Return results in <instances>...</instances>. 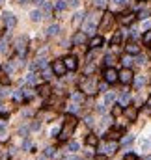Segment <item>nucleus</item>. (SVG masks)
Wrapping results in <instances>:
<instances>
[{"instance_id":"f257e3e1","label":"nucleus","mask_w":151,"mask_h":160,"mask_svg":"<svg viewBox=\"0 0 151 160\" xmlns=\"http://www.w3.org/2000/svg\"><path fill=\"white\" fill-rule=\"evenodd\" d=\"M67 121H69V123H65V125L62 127V130H60V136H58L60 140H67V138L71 136V132L75 130V127H77V119H73V117H69Z\"/></svg>"},{"instance_id":"f03ea898","label":"nucleus","mask_w":151,"mask_h":160,"mask_svg":"<svg viewBox=\"0 0 151 160\" xmlns=\"http://www.w3.org/2000/svg\"><path fill=\"white\" fill-rule=\"evenodd\" d=\"M103 76H105V82H108V84H116V82H120V73H118L114 67H106L105 73H103Z\"/></svg>"},{"instance_id":"7ed1b4c3","label":"nucleus","mask_w":151,"mask_h":160,"mask_svg":"<svg viewBox=\"0 0 151 160\" xmlns=\"http://www.w3.org/2000/svg\"><path fill=\"white\" fill-rule=\"evenodd\" d=\"M116 151H118V142H116V140L99 145V153H101V155H114Z\"/></svg>"},{"instance_id":"20e7f679","label":"nucleus","mask_w":151,"mask_h":160,"mask_svg":"<svg viewBox=\"0 0 151 160\" xmlns=\"http://www.w3.org/2000/svg\"><path fill=\"white\" fill-rule=\"evenodd\" d=\"M80 86H82V91H86V93H90V95H92V93H95V91L99 89L97 82H93L92 78H84Z\"/></svg>"},{"instance_id":"39448f33","label":"nucleus","mask_w":151,"mask_h":160,"mask_svg":"<svg viewBox=\"0 0 151 160\" xmlns=\"http://www.w3.org/2000/svg\"><path fill=\"white\" fill-rule=\"evenodd\" d=\"M50 67H52L54 75H58V76H62V75L67 73V67H65V62H64V60H54Z\"/></svg>"},{"instance_id":"423d86ee","label":"nucleus","mask_w":151,"mask_h":160,"mask_svg":"<svg viewBox=\"0 0 151 160\" xmlns=\"http://www.w3.org/2000/svg\"><path fill=\"white\" fill-rule=\"evenodd\" d=\"M134 80V75H133V71L129 69V67H125L121 73H120V82L121 84H131Z\"/></svg>"},{"instance_id":"0eeeda50","label":"nucleus","mask_w":151,"mask_h":160,"mask_svg":"<svg viewBox=\"0 0 151 160\" xmlns=\"http://www.w3.org/2000/svg\"><path fill=\"white\" fill-rule=\"evenodd\" d=\"M64 62H65V67H67V71H75V69L78 67V62H77V58H75V56H67Z\"/></svg>"},{"instance_id":"6e6552de","label":"nucleus","mask_w":151,"mask_h":160,"mask_svg":"<svg viewBox=\"0 0 151 160\" xmlns=\"http://www.w3.org/2000/svg\"><path fill=\"white\" fill-rule=\"evenodd\" d=\"M4 22H6V28H7V30H11V28H15L17 19H15L11 13H6V15H4Z\"/></svg>"},{"instance_id":"1a4fd4ad","label":"nucleus","mask_w":151,"mask_h":160,"mask_svg":"<svg viewBox=\"0 0 151 160\" xmlns=\"http://www.w3.org/2000/svg\"><path fill=\"white\" fill-rule=\"evenodd\" d=\"M15 48L19 50V54H24V50H26V37H19L15 41Z\"/></svg>"},{"instance_id":"9d476101","label":"nucleus","mask_w":151,"mask_h":160,"mask_svg":"<svg viewBox=\"0 0 151 160\" xmlns=\"http://www.w3.org/2000/svg\"><path fill=\"white\" fill-rule=\"evenodd\" d=\"M125 116H127L129 121H136V117H138V110H136L134 106H129V108L125 110Z\"/></svg>"},{"instance_id":"9b49d317","label":"nucleus","mask_w":151,"mask_h":160,"mask_svg":"<svg viewBox=\"0 0 151 160\" xmlns=\"http://www.w3.org/2000/svg\"><path fill=\"white\" fill-rule=\"evenodd\" d=\"M101 45H103V37H101V35H95V37H92V41H90V47H92L93 50H97Z\"/></svg>"},{"instance_id":"f8f14e48","label":"nucleus","mask_w":151,"mask_h":160,"mask_svg":"<svg viewBox=\"0 0 151 160\" xmlns=\"http://www.w3.org/2000/svg\"><path fill=\"white\" fill-rule=\"evenodd\" d=\"M125 50H127V54H140V47L136 43H129L125 47Z\"/></svg>"},{"instance_id":"ddd939ff","label":"nucleus","mask_w":151,"mask_h":160,"mask_svg":"<svg viewBox=\"0 0 151 160\" xmlns=\"http://www.w3.org/2000/svg\"><path fill=\"white\" fill-rule=\"evenodd\" d=\"M37 91H39L41 97H49V95H50V86H49V84H41V86L37 88Z\"/></svg>"},{"instance_id":"4468645a","label":"nucleus","mask_w":151,"mask_h":160,"mask_svg":"<svg viewBox=\"0 0 151 160\" xmlns=\"http://www.w3.org/2000/svg\"><path fill=\"white\" fill-rule=\"evenodd\" d=\"M84 41H86V34H84V32L75 34V37H73V43H75V45H82Z\"/></svg>"},{"instance_id":"2eb2a0df","label":"nucleus","mask_w":151,"mask_h":160,"mask_svg":"<svg viewBox=\"0 0 151 160\" xmlns=\"http://www.w3.org/2000/svg\"><path fill=\"white\" fill-rule=\"evenodd\" d=\"M30 19L32 21H41L43 19V11L41 9H32L30 11Z\"/></svg>"},{"instance_id":"dca6fc26","label":"nucleus","mask_w":151,"mask_h":160,"mask_svg":"<svg viewBox=\"0 0 151 160\" xmlns=\"http://www.w3.org/2000/svg\"><path fill=\"white\" fill-rule=\"evenodd\" d=\"M129 101H131V95H129L127 91H121V95H120V104H121V106H127Z\"/></svg>"},{"instance_id":"f3484780","label":"nucleus","mask_w":151,"mask_h":160,"mask_svg":"<svg viewBox=\"0 0 151 160\" xmlns=\"http://www.w3.org/2000/svg\"><path fill=\"white\" fill-rule=\"evenodd\" d=\"M86 144H88L90 147H95V145L99 144V140H97V136H95V134H90V136L86 138Z\"/></svg>"},{"instance_id":"a211bd4d","label":"nucleus","mask_w":151,"mask_h":160,"mask_svg":"<svg viewBox=\"0 0 151 160\" xmlns=\"http://www.w3.org/2000/svg\"><path fill=\"white\" fill-rule=\"evenodd\" d=\"M58 32H60V26H58V24H50V26L47 28V34H49V35H58Z\"/></svg>"},{"instance_id":"6ab92c4d","label":"nucleus","mask_w":151,"mask_h":160,"mask_svg":"<svg viewBox=\"0 0 151 160\" xmlns=\"http://www.w3.org/2000/svg\"><path fill=\"white\" fill-rule=\"evenodd\" d=\"M133 21H134V15H133V13H127V15L121 17V22H123V24H131Z\"/></svg>"},{"instance_id":"aec40b11","label":"nucleus","mask_w":151,"mask_h":160,"mask_svg":"<svg viewBox=\"0 0 151 160\" xmlns=\"http://www.w3.org/2000/svg\"><path fill=\"white\" fill-rule=\"evenodd\" d=\"M133 62H134V60H133L131 56H127V54L121 58V63H123V67H131V65H133Z\"/></svg>"},{"instance_id":"412c9836","label":"nucleus","mask_w":151,"mask_h":160,"mask_svg":"<svg viewBox=\"0 0 151 160\" xmlns=\"http://www.w3.org/2000/svg\"><path fill=\"white\" fill-rule=\"evenodd\" d=\"M54 155H56V149H54V147H47L45 153H43V158H50V157H54Z\"/></svg>"},{"instance_id":"4be33fe9","label":"nucleus","mask_w":151,"mask_h":160,"mask_svg":"<svg viewBox=\"0 0 151 160\" xmlns=\"http://www.w3.org/2000/svg\"><path fill=\"white\" fill-rule=\"evenodd\" d=\"M114 101H116V93H112V91L106 93V97H105V104H112Z\"/></svg>"},{"instance_id":"5701e85b","label":"nucleus","mask_w":151,"mask_h":160,"mask_svg":"<svg viewBox=\"0 0 151 160\" xmlns=\"http://www.w3.org/2000/svg\"><path fill=\"white\" fill-rule=\"evenodd\" d=\"M144 84H146V78H144V76H136V78H134V86H136V88H142Z\"/></svg>"},{"instance_id":"b1692460","label":"nucleus","mask_w":151,"mask_h":160,"mask_svg":"<svg viewBox=\"0 0 151 160\" xmlns=\"http://www.w3.org/2000/svg\"><path fill=\"white\" fill-rule=\"evenodd\" d=\"M24 82H26V84H35V82H37V78H35V75H34V73H30V75L26 76V80H24Z\"/></svg>"},{"instance_id":"393cba45","label":"nucleus","mask_w":151,"mask_h":160,"mask_svg":"<svg viewBox=\"0 0 151 160\" xmlns=\"http://www.w3.org/2000/svg\"><path fill=\"white\" fill-rule=\"evenodd\" d=\"M105 63H106V67H112V65H114V56L108 54V56L105 58Z\"/></svg>"},{"instance_id":"a878e982","label":"nucleus","mask_w":151,"mask_h":160,"mask_svg":"<svg viewBox=\"0 0 151 160\" xmlns=\"http://www.w3.org/2000/svg\"><path fill=\"white\" fill-rule=\"evenodd\" d=\"M73 101L75 103H82L84 101V95L82 93H73Z\"/></svg>"},{"instance_id":"bb28decb","label":"nucleus","mask_w":151,"mask_h":160,"mask_svg":"<svg viewBox=\"0 0 151 160\" xmlns=\"http://www.w3.org/2000/svg\"><path fill=\"white\" fill-rule=\"evenodd\" d=\"M0 52H2V54H6V52H7V43H6V39H2V41H0Z\"/></svg>"},{"instance_id":"cd10ccee","label":"nucleus","mask_w":151,"mask_h":160,"mask_svg":"<svg viewBox=\"0 0 151 160\" xmlns=\"http://www.w3.org/2000/svg\"><path fill=\"white\" fill-rule=\"evenodd\" d=\"M80 21H84V13H77L75 15V24H80Z\"/></svg>"},{"instance_id":"c85d7f7f","label":"nucleus","mask_w":151,"mask_h":160,"mask_svg":"<svg viewBox=\"0 0 151 160\" xmlns=\"http://www.w3.org/2000/svg\"><path fill=\"white\" fill-rule=\"evenodd\" d=\"M4 69H6L7 73H13V71H15V65H13V63H6V65H4Z\"/></svg>"},{"instance_id":"c756f323","label":"nucleus","mask_w":151,"mask_h":160,"mask_svg":"<svg viewBox=\"0 0 151 160\" xmlns=\"http://www.w3.org/2000/svg\"><path fill=\"white\" fill-rule=\"evenodd\" d=\"M121 112H123V110H121V104H120V106H114V110H112V116H120Z\"/></svg>"},{"instance_id":"7c9ffc66","label":"nucleus","mask_w":151,"mask_h":160,"mask_svg":"<svg viewBox=\"0 0 151 160\" xmlns=\"http://www.w3.org/2000/svg\"><path fill=\"white\" fill-rule=\"evenodd\" d=\"M108 136H110V140H118V138H120V130H112Z\"/></svg>"},{"instance_id":"2f4dec72","label":"nucleus","mask_w":151,"mask_h":160,"mask_svg":"<svg viewBox=\"0 0 151 160\" xmlns=\"http://www.w3.org/2000/svg\"><path fill=\"white\" fill-rule=\"evenodd\" d=\"M144 43H151V30H148L144 34Z\"/></svg>"},{"instance_id":"473e14b6","label":"nucleus","mask_w":151,"mask_h":160,"mask_svg":"<svg viewBox=\"0 0 151 160\" xmlns=\"http://www.w3.org/2000/svg\"><path fill=\"white\" fill-rule=\"evenodd\" d=\"M24 97H26V95H24L22 91H15V99H17V101H22Z\"/></svg>"},{"instance_id":"72a5a7b5","label":"nucleus","mask_w":151,"mask_h":160,"mask_svg":"<svg viewBox=\"0 0 151 160\" xmlns=\"http://www.w3.org/2000/svg\"><path fill=\"white\" fill-rule=\"evenodd\" d=\"M78 149V144L77 142H69V151H77Z\"/></svg>"},{"instance_id":"f704fd0d","label":"nucleus","mask_w":151,"mask_h":160,"mask_svg":"<svg viewBox=\"0 0 151 160\" xmlns=\"http://www.w3.org/2000/svg\"><path fill=\"white\" fill-rule=\"evenodd\" d=\"M120 41H121V34H116V35L112 37V43L116 45V43H120Z\"/></svg>"},{"instance_id":"c9c22d12","label":"nucleus","mask_w":151,"mask_h":160,"mask_svg":"<svg viewBox=\"0 0 151 160\" xmlns=\"http://www.w3.org/2000/svg\"><path fill=\"white\" fill-rule=\"evenodd\" d=\"M39 129H41V123H39V121L32 123V130H39Z\"/></svg>"},{"instance_id":"e433bc0d","label":"nucleus","mask_w":151,"mask_h":160,"mask_svg":"<svg viewBox=\"0 0 151 160\" xmlns=\"http://www.w3.org/2000/svg\"><path fill=\"white\" fill-rule=\"evenodd\" d=\"M19 134H21V136H26V134H28V129H26V127H21V129H19Z\"/></svg>"},{"instance_id":"4c0bfd02","label":"nucleus","mask_w":151,"mask_h":160,"mask_svg":"<svg viewBox=\"0 0 151 160\" xmlns=\"http://www.w3.org/2000/svg\"><path fill=\"white\" fill-rule=\"evenodd\" d=\"M64 7H65L64 0H58V4H56V9H64Z\"/></svg>"},{"instance_id":"58836bf2","label":"nucleus","mask_w":151,"mask_h":160,"mask_svg":"<svg viewBox=\"0 0 151 160\" xmlns=\"http://www.w3.org/2000/svg\"><path fill=\"white\" fill-rule=\"evenodd\" d=\"M148 15H149L148 11H140V13H138V19H148Z\"/></svg>"},{"instance_id":"ea45409f","label":"nucleus","mask_w":151,"mask_h":160,"mask_svg":"<svg viewBox=\"0 0 151 160\" xmlns=\"http://www.w3.org/2000/svg\"><path fill=\"white\" fill-rule=\"evenodd\" d=\"M129 144H133V136H127V138L123 140V145H129Z\"/></svg>"},{"instance_id":"a19ab883","label":"nucleus","mask_w":151,"mask_h":160,"mask_svg":"<svg viewBox=\"0 0 151 160\" xmlns=\"http://www.w3.org/2000/svg\"><path fill=\"white\" fill-rule=\"evenodd\" d=\"M136 63H140V65H144V63H146V58H144V56H138V60H136Z\"/></svg>"},{"instance_id":"79ce46f5","label":"nucleus","mask_w":151,"mask_h":160,"mask_svg":"<svg viewBox=\"0 0 151 160\" xmlns=\"http://www.w3.org/2000/svg\"><path fill=\"white\" fill-rule=\"evenodd\" d=\"M6 136V130H4V123H0V138Z\"/></svg>"},{"instance_id":"37998d69","label":"nucleus","mask_w":151,"mask_h":160,"mask_svg":"<svg viewBox=\"0 0 151 160\" xmlns=\"http://www.w3.org/2000/svg\"><path fill=\"white\" fill-rule=\"evenodd\" d=\"M125 160H138V158H136V155H133V153H129V155L125 157Z\"/></svg>"},{"instance_id":"c03bdc74","label":"nucleus","mask_w":151,"mask_h":160,"mask_svg":"<svg viewBox=\"0 0 151 160\" xmlns=\"http://www.w3.org/2000/svg\"><path fill=\"white\" fill-rule=\"evenodd\" d=\"M106 84H108V82H105V84H99V91H106Z\"/></svg>"},{"instance_id":"a18cd8bd","label":"nucleus","mask_w":151,"mask_h":160,"mask_svg":"<svg viewBox=\"0 0 151 160\" xmlns=\"http://www.w3.org/2000/svg\"><path fill=\"white\" fill-rule=\"evenodd\" d=\"M69 6H71V7H77V6H78V0H69Z\"/></svg>"},{"instance_id":"49530a36","label":"nucleus","mask_w":151,"mask_h":160,"mask_svg":"<svg viewBox=\"0 0 151 160\" xmlns=\"http://www.w3.org/2000/svg\"><path fill=\"white\" fill-rule=\"evenodd\" d=\"M93 4H95V6H99V7H101V6H105V0H93Z\"/></svg>"},{"instance_id":"de8ad7c7","label":"nucleus","mask_w":151,"mask_h":160,"mask_svg":"<svg viewBox=\"0 0 151 160\" xmlns=\"http://www.w3.org/2000/svg\"><path fill=\"white\" fill-rule=\"evenodd\" d=\"M112 2H114V4H116V6H123V4H125V2H127V0H112Z\"/></svg>"},{"instance_id":"09e8293b","label":"nucleus","mask_w":151,"mask_h":160,"mask_svg":"<svg viewBox=\"0 0 151 160\" xmlns=\"http://www.w3.org/2000/svg\"><path fill=\"white\" fill-rule=\"evenodd\" d=\"M67 110H69V112H77V104H71V106H69Z\"/></svg>"},{"instance_id":"8fccbe9b","label":"nucleus","mask_w":151,"mask_h":160,"mask_svg":"<svg viewBox=\"0 0 151 160\" xmlns=\"http://www.w3.org/2000/svg\"><path fill=\"white\" fill-rule=\"evenodd\" d=\"M22 147H24V149H30V142H28V140H26V142H24V144H22Z\"/></svg>"},{"instance_id":"3c124183","label":"nucleus","mask_w":151,"mask_h":160,"mask_svg":"<svg viewBox=\"0 0 151 160\" xmlns=\"http://www.w3.org/2000/svg\"><path fill=\"white\" fill-rule=\"evenodd\" d=\"M64 160H77V158H73V157H65Z\"/></svg>"},{"instance_id":"603ef678","label":"nucleus","mask_w":151,"mask_h":160,"mask_svg":"<svg viewBox=\"0 0 151 160\" xmlns=\"http://www.w3.org/2000/svg\"><path fill=\"white\" fill-rule=\"evenodd\" d=\"M148 106L151 108V95H149V99H148Z\"/></svg>"},{"instance_id":"864d4df0","label":"nucleus","mask_w":151,"mask_h":160,"mask_svg":"<svg viewBox=\"0 0 151 160\" xmlns=\"http://www.w3.org/2000/svg\"><path fill=\"white\" fill-rule=\"evenodd\" d=\"M19 2H21V4H26V0H19Z\"/></svg>"},{"instance_id":"5fc2aeb1","label":"nucleus","mask_w":151,"mask_h":160,"mask_svg":"<svg viewBox=\"0 0 151 160\" xmlns=\"http://www.w3.org/2000/svg\"><path fill=\"white\" fill-rule=\"evenodd\" d=\"M146 160H151V157H148V158H146Z\"/></svg>"},{"instance_id":"6e6d98bb","label":"nucleus","mask_w":151,"mask_h":160,"mask_svg":"<svg viewBox=\"0 0 151 160\" xmlns=\"http://www.w3.org/2000/svg\"><path fill=\"white\" fill-rule=\"evenodd\" d=\"M2 2H4V0H0V4H2Z\"/></svg>"}]
</instances>
